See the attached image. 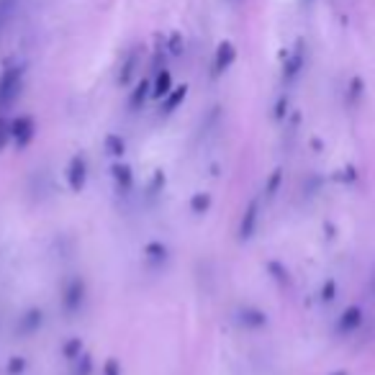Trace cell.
I'll return each instance as SVG.
<instances>
[{
    "label": "cell",
    "mask_w": 375,
    "mask_h": 375,
    "mask_svg": "<svg viewBox=\"0 0 375 375\" xmlns=\"http://www.w3.org/2000/svg\"><path fill=\"white\" fill-rule=\"evenodd\" d=\"M257 224H260V198H252L249 206L245 208V216L239 221V239L242 242L252 239V234L257 231Z\"/></svg>",
    "instance_id": "cell-5"
},
{
    "label": "cell",
    "mask_w": 375,
    "mask_h": 375,
    "mask_svg": "<svg viewBox=\"0 0 375 375\" xmlns=\"http://www.w3.org/2000/svg\"><path fill=\"white\" fill-rule=\"evenodd\" d=\"M185 95H188V85H178V88L170 90V95L162 100V113H172V111H178V106H183Z\"/></svg>",
    "instance_id": "cell-15"
},
{
    "label": "cell",
    "mask_w": 375,
    "mask_h": 375,
    "mask_svg": "<svg viewBox=\"0 0 375 375\" xmlns=\"http://www.w3.org/2000/svg\"><path fill=\"white\" fill-rule=\"evenodd\" d=\"M139 67V49H131L126 54V60L121 65V72H119V85H128L131 78H134V72Z\"/></svg>",
    "instance_id": "cell-14"
},
{
    "label": "cell",
    "mask_w": 375,
    "mask_h": 375,
    "mask_svg": "<svg viewBox=\"0 0 375 375\" xmlns=\"http://www.w3.org/2000/svg\"><path fill=\"white\" fill-rule=\"evenodd\" d=\"M147 98H152V80L141 78L134 85V90H131V95H128V109L131 111H139L144 103H147Z\"/></svg>",
    "instance_id": "cell-10"
},
{
    "label": "cell",
    "mask_w": 375,
    "mask_h": 375,
    "mask_svg": "<svg viewBox=\"0 0 375 375\" xmlns=\"http://www.w3.org/2000/svg\"><path fill=\"white\" fill-rule=\"evenodd\" d=\"M10 126V141L16 144V149H26L36 137V121L31 116H19L8 124Z\"/></svg>",
    "instance_id": "cell-3"
},
{
    "label": "cell",
    "mask_w": 375,
    "mask_h": 375,
    "mask_svg": "<svg viewBox=\"0 0 375 375\" xmlns=\"http://www.w3.org/2000/svg\"><path fill=\"white\" fill-rule=\"evenodd\" d=\"M239 324L245 329H260L267 324V316L260 308H245V311H239Z\"/></svg>",
    "instance_id": "cell-13"
},
{
    "label": "cell",
    "mask_w": 375,
    "mask_h": 375,
    "mask_svg": "<svg viewBox=\"0 0 375 375\" xmlns=\"http://www.w3.org/2000/svg\"><path fill=\"white\" fill-rule=\"evenodd\" d=\"M106 152H109L111 157H121V155L126 152V141H124L119 134H109V137H106Z\"/></svg>",
    "instance_id": "cell-16"
},
{
    "label": "cell",
    "mask_w": 375,
    "mask_h": 375,
    "mask_svg": "<svg viewBox=\"0 0 375 375\" xmlns=\"http://www.w3.org/2000/svg\"><path fill=\"white\" fill-rule=\"evenodd\" d=\"M373 288H375V277H373Z\"/></svg>",
    "instance_id": "cell-30"
},
{
    "label": "cell",
    "mask_w": 375,
    "mask_h": 375,
    "mask_svg": "<svg viewBox=\"0 0 375 375\" xmlns=\"http://www.w3.org/2000/svg\"><path fill=\"white\" fill-rule=\"evenodd\" d=\"M103 375H121V365H119V360H113V357H111L109 363L103 365Z\"/></svg>",
    "instance_id": "cell-24"
},
{
    "label": "cell",
    "mask_w": 375,
    "mask_h": 375,
    "mask_svg": "<svg viewBox=\"0 0 375 375\" xmlns=\"http://www.w3.org/2000/svg\"><path fill=\"white\" fill-rule=\"evenodd\" d=\"M111 175H113V185H116V193L124 198L131 196V190H134V172L128 165L124 162H116L113 168H111Z\"/></svg>",
    "instance_id": "cell-7"
},
{
    "label": "cell",
    "mask_w": 375,
    "mask_h": 375,
    "mask_svg": "<svg viewBox=\"0 0 375 375\" xmlns=\"http://www.w3.org/2000/svg\"><path fill=\"white\" fill-rule=\"evenodd\" d=\"M172 90V75L170 69H157V75L152 80V98L155 100H165Z\"/></svg>",
    "instance_id": "cell-12"
},
{
    "label": "cell",
    "mask_w": 375,
    "mask_h": 375,
    "mask_svg": "<svg viewBox=\"0 0 375 375\" xmlns=\"http://www.w3.org/2000/svg\"><path fill=\"white\" fill-rule=\"evenodd\" d=\"M23 365H26V363H23V360H13V363H10V373H16V370H23Z\"/></svg>",
    "instance_id": "cell-28"
},
{
    "label": "cell",
    "mask_w": 375,
    "mask_h": 375,
    "mask_svg": "<svg viewBox=\"0 0 375 375\" xmlns=\"http://www.w3.org/2000/svg\"><path fill=\"white\" fill-rule=\"evenodd\" d=\"M67 183L72 193H80V190L85 188V183H88V159L82 157V155H75V157L69 159Z\"/></svg>",
    "instance_id": "cell-4"
},
{
    "label": "cell",
    "mask_w": 375,
    "mask_h": 375,
    "mask_svg": "<svg viewBox=\"0 0 375 375\" xmlns=\"http://www.w3.org/2000/svg\"><path fill=\"white\" fill-rule=\"evenodd\" d=\"M286 109H288V98H280L275 109V119H283V116H286Z\"/></svg>",
    "instance_id": "cell-26"
},
{
    "label": "cell",
    "mask_w": 375,
    "mask_h": 375,
    "mask_svg": "<svg viewBox=\"0 0 375 375\" xmlns=\"http://www.w3.org/2000/svg\"><path fill=\"white\" fill-rule=\"evenodd\" d=\"M62 352H65V357H67L69 363H72V360H78V357L82 355L85 350H82V342H80V339H69L67 345L62 347Z\"/></svg>",
    "instance_id": "cell-20"
},
{
    "label": "cell",
    "mask_w": 375,
    "mask_h": 375,
    "mask_svg": "<svg viewBox=\"0 0 375 375\" xmlns=\"http://www.w3.org/2000/svg\"><path fill=\"white\" fill-rule=\"evenodd\" d=\"M168 44H170V52H172L175 57L183 54V36H180V34H172V36L168 39Z\"/></svg>",
    "instance_id": "cell-23"
},
{
    "label": "cell",
    "mask_w": 375,
    "mask_h": 375,
    "mask_svg": "<svg viewBox=\"0 0 375 375\" xmlns=\"http://www.w3.org/2000/svg\"><path fill=\"white\" fill-rule=\"evenodd\" d=\"M360 324H363V311H360L357 306H350L345 314L339 316V321H337V332H339V334H352Z\"/></svg>",
    "instance_id": "cell-11"
},
{
    "label": "cell",
    "mask_w": 375,
    "mask_h": 375,
    "mask_svg": "<svg viewBox=\"0 0 375 375\" xmlns=\"http://www.w3.org/2000/svg\"><path fill=\"white\" fill-rule=\"evenodd\" d=\"M85 298H88V288H85V280L80 275L69 277L62 286V308L67 314H78L80 308L85 306Z\"/></svg>",
    "instance_id": "cell-2"
},
{
    "label": "cell",
    "mask_w": 375,
    "mask_h": 375,
    "mask_svg": "<svg viewBox=\"0 0 375 375\" xmlns=\"http://www.w3.org/2000/svg\"><path fill=\"white\" fill-rule=\"evenodd\" d=\"M332 375H350L347 370H337V373H332Z\"/></svg>",
    "instance_id": "cell-29"
},
{
    "label": "cell",
    "mask_w": 375,
    "mask_h": 375,
    "mask_svg": "<svg viewBox=\"0 0 375 375\" xmlns=\"http://www.w3.org/2000/svg\"><path fill=\"white\" fill-rule=\"evenodd\" d=\"M147 257H149V262L159 265V262H165V260H168V247H165V245H159V242H152V245H147Z\"/></svg>",
    "instance_id": "cell-18"
},
{
    "label": "cell",
    "mask_w": 375,
    "mask_h": 375,
    "mask_svg": "<svg viewBox=\"0 0 375 375\" xmlns=\"http://www.w3.org/2000/svg\"><path fill=\"white\" fill-rule=\"evenodd\" d=\"M8 141H10V126H8V124H0V152L5 149Z\"/></svg>",
    "instance_id": "cell-25"
},
{
    "label": "cell",
    "mask_w": 375,
    "mask_h": 375,
    "mask_svg": "<svg viewBox=\"0 0 375 375\" xmlns=\"http://www.w3.org/2000/svg\"><path fill=\"white\" fill-rule=\"evenodd\" d=\"M304 60H306V52H304V41H298L293 54L286 60V67H283V80L286 82H293L298 78V72L304 69Z\"/></svg>",
    "instance_id": "cell-9"
},
{
    "label": "cell",
    "mask_w": 375,
    "mask_h": 375,
    "mask_svg": "<svg viewBox=\"0 0 375 375\" xmlns=\"http://www.w3.org/2000/svg\"><path fill=\"white\" fill-rule=\"evenodd\" d=\"M208 208H211V196L208 193H196V196L190 198V211L193 214L201 216V214H206Z\"/></svg>",
    "instance_id": "cell-17"
},
{
    "label": "cell",
    "mask_w": 375,
    "mask_h": 375,
    "mask_svg": "<svg viewBox=\"0 0 375 375\" xmlns=\"http://www.w3.org/2000/svg\"><path fill=\"white\" fill-rule=\"evenodd\" d=\"M21 88H23V67L10 65V67L3 69V75H0V109H10L13 100L19 98Z\"/></svg>",
    "instance_id": "cell-1"
},
{
    "label": "cell",
    "mask_w": 375,
    "mask_h": 375,
    "mask_svg": "<svg viewBox=\"0 0 375 375\" xmlns=\"http://www.w3.org/2000/svg\"><path fill=\"white\" fill-rule=\"evenodd\" d=\"M332 293H334V283L329 280V283H326V286H324V296H321V298H324V301H332V298H334V296H332Z\"/></svg>",
    "instance_id": "cell-27"
},
{
    "label": "cell",
    "mask_w": 375,
    "mask_h": 375,
    "mask_svg": "<svg viewBox=\"0 0 375 375\" xmlns=\"http://www.w3.org/2000/svg\"><path fill=\"white\" fill-rule=\"evenodd\" d=\"M75 363V367H72V373L75 375H90L93 373V360H90L88 352H82V355L78 357V360H72Z\"/></svg>",
    "instance_id": "cell-19"
},
{
    "label": "cell",
    "mask_w": 375,
    "mask_h": 375,
    "mask_svg": "<svg viewBox=\"0 0 375 375\" xmlns=\"http://www.w3.org/2000/svg\"><path fill=\"white\" fill-rule=\"evenodd\" d=\"M237 60V47L231 41H221L216 47V54H214V78L224 75L231 65Z\"/></svg>",
    "instance_id": "cell-6"
},
{
    "label": "cell",
    "mask_w": 375,
    "mask_h": 375,
    "mask_svg": "<svg viewBox=\"0 0 375 375\" xmlns=\"http://www.w3.org/2000/svg\"><path fill=\"white\" fill-rule=\"evenodd\" d=\"M16 3H19V0H0V26L10 19V13H13V8H16Z\"/></svg>",
    "instance_id": "cell-22"
},
{
    "label": "cell",
    "mask_w": 375,
    "mask_h": 375,
    "mask_svg": "<svg viewBox=\"0 0 375 375\" xmlns=\"http://www.w3.org/2000/svg\"><path fill=\"white\" fill-rule=\"evenodd\" d=\"M280 183H283V170H275V172L270 175V180H267V185H265L267 198H275V193L280 190Z\"/></svg>",
    "instance_id": "cell-21"
},
{
    "label": "cell",
    "mask_w": 375,
    "mask_h": 375,
    "mask_svg": "<svg viewBox=\"0 0 375 375\" xmlns=\"http://www.w3.org/2000/svg\"><path fill=\"white\" fill-rule=\"evenodd\" d=\"M41 324H44V311H41V308H29V311L19 319L16 332H19L21 337H34L41 329Z\"/></svg>",
    "instance_id": "cell-8"
}]
</instances>
